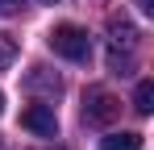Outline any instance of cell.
<instances>
[{"instance_id": "obj_5", "label": "cell", "mask_w": 154, "mask_h": 150, "mask_svg": "<svg viewBox=\"0 0 154 150\" xmlns=\"http://www.w3.org/2000/svg\"><path fill=\"white\" fill-rule=\"evenodd\" d=\"M108 33H112V38H108L112 46L108 50H125V54L137 50V29H133L129 21H108Z\"/></svg>"}, {"instance_id": "obj_3", "label": "cell", "mask_w": 154, "mask_h": 150, "mask_svg": "<svg viewBox=\"0 0 154 150\" xmlns=\"http://www.w3.org/2000/svg\"><path fill=\"white\" fill-rule=\"evenodd\" d=\"M21 125L29 133H38V138H58V117H54L50 104H29L21 113Z\"/></svg>"}, {"instance_id": "obj_2", "label": "cell", "mask_w": 154, "mask_h": 150, "mask_svg": "<svg viewBox=\"0 0 154 150\" xmlns=\"http://www.w3.org/2000/svg\"><path fill=\"white\" fill-rule=\"evenodd\" d=\"M117 113H121V100L108 88H88L83 92V121L88 125H112Z\"/></svg>"}, {"instance_id": "obj_12", "label": "cell", "mask_w": 154, "mask_h": 150, "mask_svg": "<svg viewBox=\"0 0 154 150\" xmlns=\"http://www.w3.org/2000/svg\"><path fill=\"white\" fill-rule=\"evenodd\" d=\"M42 4H58V0H42Z\"/></svg>"}, {"instance_id": "obj_1", "label": "cell", "mask_w": 154, "mask_h": 150, "mask_svg": "<svg viewBox=\"0 0 154 150\" xmlns=\"http://www.w3.org/2000/svg\"><path fill=\"white\" fill-rule=\"evenodd\" d=\"M46 42H50L54 54H63V58H71V63H88V58H92V38H88V29H79V25H71V21L54 25Z\"/></svg>"}, {"instance_id": "obj_4", "label": "cell", "mask_w": 154, "mask_h": 150, "mask_svg": "<svg viewBox=\"0 0 154 150\" xmlns=\"http://www.w3.org/2000/svg\"><path fill=\"white\" fill-rule=\"evenodd\" d=\"M25 88L29 92H38V96H58V92H63V79H58V75L54 71H46V67H33V71L25 75Z\"/></svg>"}, {"instance_id": "obj_10", "label": "cell", "mask_w": 154, "mask_h": 150, "mask_svg": "<svg viewBox=\"0 0 154 150\" xmlns=\"http://www.w3.org/2000/svg\"><path fill=\"white\" fill-rule=\"evenodd\" d=\"M137 8L142 13H154V0H137Z\"/></svg>"}, {"instance_id": "obj_8", "label": "cell", "mask_w": 154, "mask_h": 150, "mask_svg": "<svg viewBox=\"0 0 154 150\" xmlns=\"http://www.w3.org/2000/svg\"><path fill=\"white\" fill-rule=\"evenodd\" d=\"M13 58H17V42H13L8 33H0V71H4Z\"/></svg>"}, {"instance_id": "obj_11", "label": "cell", "mask_w": 154, "mask_h": 150, "mask_svg": "<svg viewBox=\"0 0 154 150\" xmlns=\"http://www.w3.org/2000/svg\"><path fill=\"white\" fill-rule=\"evenodd\" d=\"M0 113H4V92H0Z\"/></svg>"}, {"instance_id": "obj_7", "label": "cell", "mask_w": 154, "mask_h": 150, "mask_svg": "<svg viewBox=\"0 0 154 150\" xmlns=\"http://www.w3.org/2000/svg\"><path fill=\"white\" fill-rule=\"evenodd\" d=\"M133 113H137V117H150L154 113V83L150 79L137 83V92H133Z\"/></svg>"}, {"instance_id": "obj_9", "label": "cell", "mask_w": 154, "mask_h": 150, "mask_svg": "<svg viewBox=\"0 0 154 150\" xmlns=\"http://www.w3.org/2000/svg\"><path fill=\"white\" fill-rule=\"evenodd\" d=\"M17 8H21V0H0V17H13Z\"/></svg>"}, {"instance_id": "obj_6", "label": "cell", "mask_w": 154, "mask_h": 150, "mask_svg": "<svg viewBox=\"0 0 154 150\" xmlns=\"http://www.w3.org/2000/svg\"><path fill=\"white\" fill-rule=\"evenodd\" d=\"M100 150H142V133H129V129L108 133V138H100Z\"/></svg>"}]
</instances>
